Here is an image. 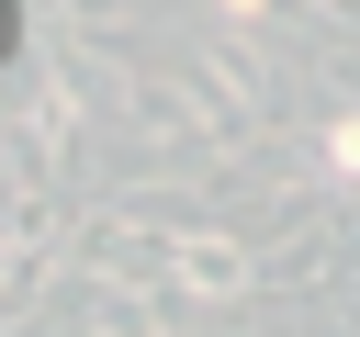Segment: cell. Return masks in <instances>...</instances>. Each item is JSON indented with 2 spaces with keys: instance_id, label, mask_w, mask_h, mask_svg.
I'll list each match as a JSON object with an SVG mask.
<instances>
[{
  "instance_id": "1",
  "label": "cell",
  "mask_w": 360,
  "mask_h": 337,
  "mask_svg": "<svg viewBox=\"0 0 360 337\" xmlns=\"http://www.w3.org/2000/svg\"><path fill=\"white\" fill-rule=\"evenodd\" d=\"M169 281L202 292V303H236V292L259 281V258H248L236 236H169Z\"/></svg>"
},
{
  "instance_id": "2",
  "label": "cell",
  "mask_w": 360,
  "mask_h": 337,
  "mask_svg": "<svg viewBox=\"0 0 360 337\" xmlns=\"http://www.w3.org/2000/svg\"><path fill=\"white\" fill-rule=\"evenodd\" d=\"M326 180H360V112L326 124Z\"/></svg>"
}]
</instances>
